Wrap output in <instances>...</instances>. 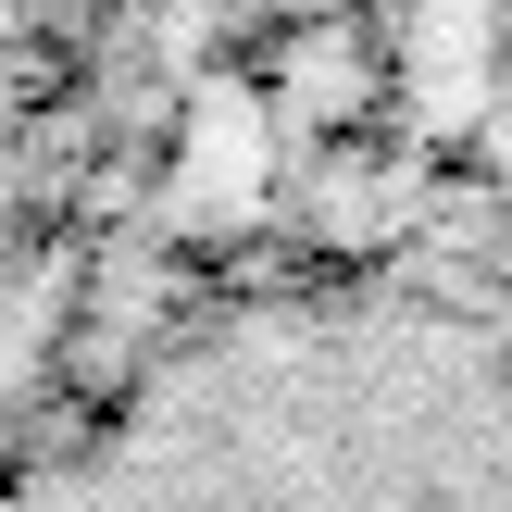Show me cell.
Masks as SVG:
<instances>
[{
  "instance_id": "cell-3",
  "label": "cell",
  "mask_w": 512,
  "mask_h": 512,
  "mask_svg": "<svg viewBox=\"0 0 512 512\" xmlns=\"http://www.w3.org/2000/svg\"><path fill=\"white\" fill-rule=\"evenodd\" d=\"M500 163H512V113H500Z\"/></svg>"
},
{
  "instance_id": "cell-1",
  "label": "cell",
  "mask_w": 512,
  "mask_h": 512,
  "mask_svg": "<svg viewBox=\"0 0 512 512\" xmlns=\"http://www.w3.org/2000/svg\"><path fill=\"white\" fill-rule=\"evenodd\" d=\"M413 100H425V125L488 113V0H425L413 13Z\"/></svg>"
},
{
  "instance_id": "cell-2",
  "label": "cell",
  "mask_w": 512,
  "mask_h": 512,
  "mask_svg": "<svg viewBox=\"0 0 512 512\" xmlns=\"http://www.w3.org/2000/svg\"><path fill=\"white\" fill-rule=\"evenodd\" d=\"M263 188V113L250 100H200V150H188V213H238Z\"/></svg>"
}]
</instances>
